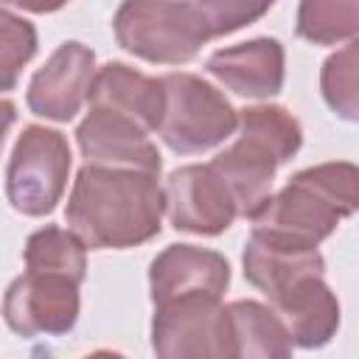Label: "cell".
Returning a JSON list of instances; mask_svg holds the SVG:
<instances>
[{"instance_id": "obj_1", "label": "cell", "mask_w": 359, "mask_h": 359, "mask_svg": "<svg viewBox=\"0 0 359 359\" xmlns=\"http://www.w3.org/2000/svg\"><path fill=\"white\" fill-rule=\"evenodd\" d=\"M160 174L84 163L73 180L65 222L87 250H129L163 227Z\"/></svg>"}, {"instance_id": "obj_2", "label": "cell", "mask_w": 359, "mask_h": 359, "mask_svg": "<svg viewBox=\"0 0 359 359\" xmlns=\"http://www.w3.org/2000/svg\"><path fill=\"white\" fill-rule=\"evenodd\" d=\"M356 182L359 171L345 160L303 168L247 216L250 236L286 247H320L342 219L356 213Z\"/></svg>"}, {"instance_id": "obj_3", "label": "cell", "mask_w": 359, "mask_h": 359, "mask_svg": "<svg viewBox=\"0 0 359 359\" xmlns=\"http://www.w3.org/2000/svg\"><path fill=\"white\" fill-rule=\"evenodd\" d=\"M238 137L222 149L210 168L230 188L238 216H250L269 194L272 180L303 146L297 118L278 104H255L238 112Z\"/></svg>"}, {"instance_id": "obj_4", "label": "cell", "mask_w": 359, "mask_h": 359, "mask_svg": "<svg viewBox=\"0 0 359 359\" xmlns=\"http://www.w3.org/2000/svg\"><path fill=\"white\" fill-rule=\"evenodd\" d=\"M112 31L126 53L154 65H185L210 42L202 14L188 0H123Z\"/></svg>"}, {"instance_id": "obj_5", "label": "cell", "mask_w": 359, "mask_h": 359, "mask_svg": "<svg viewBox=\"0 0 359 359\" xmlns=\"http://www.w3.org/2000/svg\"><path fill=\"white\" fill-rule=\"evenodd\" d=\"M163 115L157 123L160 140L174 154H202L236 135L238 109L210 81L194 73L160 76Z\"/></svg>"}, {"instance_id": "obj_6", "label": "cell", "mask_w": 359, "mask_h": 359, "mask_svg": "<svg viewBox=\"0 0 359 359\" xmlns=\"http://www.w3.org/2000/svg\"><path fill=\"white\" fill-rule=\"evenodd\" d=\"M73 154L62 132L31 123L20 132L8 165H6V196L22 216H48L62 202L67 188Z\"/></svg>"}, {"instance_id": "obj_7", "label": "cell", "mask_w": 359, "mask_h": 359, "mask_svg": "<svg viewBox=\"0 0 359 359\" xmlns=\"http://www.w3.org/2000/svg\"><path fill=\"white\" fill-rule=\"evenodd\" d=\"M151 351L163 359H233L227 311L216 297H177L154 306Z\"/></svg>"}, {"instance_id": "obj_8", "label": "cell", "mask_w": 359, "mask_h": 359, "mask_svg": "<svg viewBox=\"0 0 359 359\" xmlns=\"http://www.w3.org/2000/svg\"><path fill=\"white\" fill-rule=\"evenodd\" d=\"M79 280L65 272L25 269L14 278L3 297V320L20 337H62L73 331L81 297Z\"/></svg>"}, {"instance_id": "obj_9", "label": "cell", "mask_w": 359, "mask_h": 359, "mask_svg": "<svg viewBox=\"0 0 359 359\" xmlns=\"http://www.w3.org/2000/svg\"><path fill=\"white\" fill-rule=\"evenodd\" d=\"M163 199L171 227L194 236H219L238 216L230 188L210 163L174 168L163 185Z\"/></svg>"}, {"instance_id": "obj_10", "label": "cell", "mask_w": 359, "mask_h": 359, "mask_svg": "<svg viewBox=\"0 0 359 359\" xmlns=\"http://www.w3.org/2000/svg\"><path fill=\"white\" fill-rule=\"evenodd\" d=\"M93 48L70 39L62 42L48 62L31 76L25 104L34 115L56 123L73 121L90 98V84L95 76Z\"/></svg>"}, {"instance_id": "obj_11", "label": "cell", "mask_w": 359, "mask_h": 359, "mask_svg": "<svg viewBox=\"0 0 359 359\" xmlns=\"http://www.w3.org/2000/svg\"><path fill=\"white\" fill-rule=\"evenodd\" d=\"M76 143L90 165L107 168H137L149 174H160L163 160L149 132L126 115L90 107L84 121L76 129Z\"/></svg>"}, {"instance_id": "obj_12", "label": "cell", "mask_w": 359, "mask_h": 359, "mask_svg": "<svg viewBox=\"0 0 359 359\" xmlns=\"http://www.w3.org/2000/svg\"><path fill=\"white\" fill-rule=\"evenodd\" d=\"M230 286V264L222 252L196 244H168L149 266L151 303L177 297H216L222 300Z\"/></svg>"}, {"instance_id": "obj_13", "label": "cell", "mask_w": 359, "mask_h": 359, "mask_svg": "<svg viewBox=\"0 0 359 359\" xmlns=\"http://www.w3.org/2000/svg\"><path fill=\"white\" fill-rule=\"evenodd\" d=\"M294 348H323L339 328V300L323 275H300L269 297Z\"/></svg>"}, {"instance_id": "obj_14", "label": "cell", "mask_w": 359, "mask_h": 359, "mask_svg": "<svg viewBox=\"0 0 359 359\" xmlns=\"http://www.w3.org/2000/svg\"><path fill=\"white\" fill-rule=\"evenodd\" d=\"M205 70L230 93L244 98H272L283 87L286 53L272 36H258L230 48H219L208 56Z\"/></svg>"}, {"instance_id": "obj_15", "label": "cell", "mask_w": 359, "mask_h": 359, "mask_svg": "<svg viewBox=\"0 0 359 359\" xmlns=\"http://www.w3.org/2000/svg\"><path fill=\"white\" fill-rule=\"evenodd\" d=\"M87 101L90 107H101V109L132 118L146 132H154L163 115L160 79H151L123 62H109L95 70Z\"/></svg>"}, {"instance_id": "obj_16", "label": "cell", "mask_w": 359, "mask_h": 359, "mask_svg": "<svg viewBox=\"0 0 359 359\" xmlns=\"http://www.w3.org/2000/svg\"><path fill=\"white\" fill-rule=\"evenodd\" d=\"M244 278L269 300L300 275H323L325 258L317 247H286L250 236L244 244Z\"/></svg>"}, {"instance_id": "obj_17", "label": "cell", "mask_w": 359, "mask_h": 359, "mask_svg": "<svg viewBox=\"0 0 359 359\" xmlns=\"http://www.w3.org/2000/svg\"><path fill=\"white\" fill-rule=\"evenodd\" d=\"M224 311L233 339V356L283 359L292 353L294 345L272 306H264L258 300H233L224 306Z\"/></svg>"}, {"instance_id": "obj_18", "label": "cell", "mask_w": 359, "mask_h": 359, "mask_svg": "<svg viewBox=\"0 0 359 359\" xmlns=\"http://www.w3.org/2000/svg\"><path fill=\"white\" fill-rule=\"evenodd\" d=\"M294 31L311 45L351 42L359 31V0H300Z\"/></svg>"}, {"instance_id": "obj_19", "label": "cell", "mask_w": 359, "mask_h": 359, "mask_svg": "<svg viewBox=\"0 0 359 359\" xmlns=\"http://www.w3.org/2000/svg\"><path fill=\"white\" fill-rule=\"evenodd\" d=\"M25 269H50L65 272L73 280L84 283L87 278V247L65 227L48 224L28 236L22 250Z\"/></svg>"}, {"instance_id": "obj_20", "label": "cell", "mask_w": 359, "mask_h": 359, "mask_svg": "<svg viewBox=\"0 0 359 359\" xmlns=\"http://www.w3.org/2000/svg\"><path fill=\"white\" fill-rule=\"evenodd\" d=\"M320 93H323L325 104L342 121L353 123L359 118V45H356V39L345 42L342 50L331 53L323 62Z\"/></svg>"}, {"instance_id": "obj_21", "label": "cell", "mask_w": 359, "mask_h": 359, "mask_svg": "<svg viewBox=\"0 0 359 359\" xmlns=\"http://www.w3.org/2000/svg\"><path fill=\"white\" fill-rule=\"evenodd\" d=\"M36 28L25 17H17L0 6V93L17 87L22 67L36 53Z\"/></svg>"}, {"instance_id": "obj_22", "label": "cell", "mask_w": 359, "mask_h": 359, "mask_svg": "<svg viewBox=\"0 0 359 359\" xmlns=\"http://www.w3.org/2000/svg\"><path fill=\"white\" fill-rule=\"evenodd\" d=\"M188 3L202 14L210 39L252 25L275 6V0H188Z\"/></svg>"}, {"instance_id": "obj_23", "label": "cell", "mask_w": 359, "mask_h": 359, "mask_svg": "<svg viewBox=\"0 0 359 359\" xmlns=\"http://www.w3.org/2000/svg\"><path fill=\"white\" fill-rule=\"evenodd\" d=\"M70 0H0V6H14L31 14H53L59 8H65Z\"/></svg>"}, {"instance_id": "obj_24", "label": "cell", "mask_w": 359, "mask_h": 359, "mask_svg": "<svg viewBox=\"0 0 359 359\" xmlns=\"http://www.w3.org/2000/svg\"><path fill=\"white\" fill-rule=\"evenodd\" d=\"M14 121H17V107H14V101L0 98V149H3L6 132L11 129V123H14Z\"/></svg>"}]
</instances>
